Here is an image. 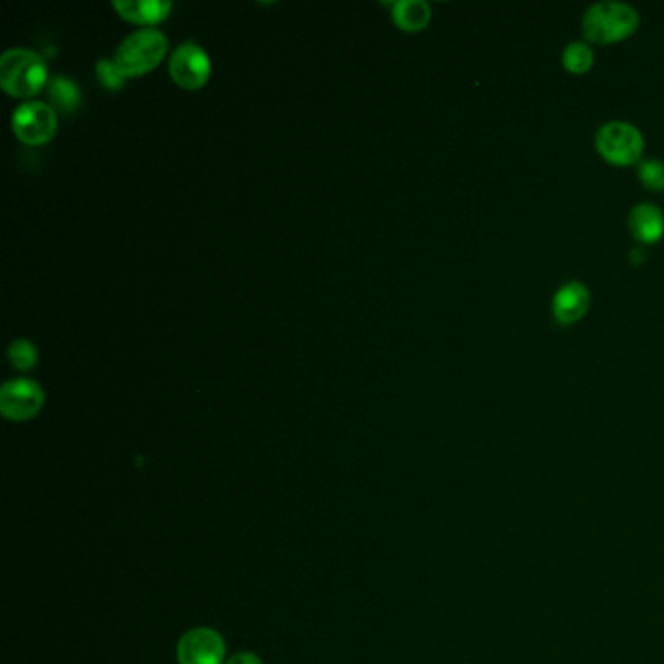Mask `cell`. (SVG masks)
I'll return each mask as SVG.
<instances>
[{"instance_id": "cell-14", "label": "cell", "mask_w": 664, "mask_h": 664, "mask_svg": "<svg viewBox=\"0 0 664 664\" xmlns=\"http://www.w3.org/2000/svg\"><path fill=\"white\" fill-rule=\"evenodd\" d=\"M594 53L583 41H573L563 51V67L573 74H585L591 71Z\"/></svg>"}, {"instance_id": "cell-1", "label": "cell", "mask_w": 664, "mask_h": 664, "mask_svg": "<svg viewBox=\"0 0 664 664\" xmlns=\"http://www.w3.org/2000/svg\"><path fill=\"white\" fill-rule=\"evenodd\" d=\"M47 84V65L32 49L14 47L0 57V86L12 98H30Z\"/></svg>"}, {"instance_id": "cell-8", "label": "cell", "mask_w": 664, "mask_h": 664, "mask_svg": "<svg viewBox=\"0 0 664 664\" xmlns=\"http://www.w3.org/2000/svg\"><path fill=\"white\" fill-rule=\"evenodd\" d=\"M226 643L217 629L193 628L185 631L178 643L180 664H224Z\"/></svg>"}, {"instance_id": "cell-2", "label": "cell", "mask_w": 664, "mask_h": 664, "mask_svg": "<svg viewBox=\"0 0 664 664\" xmlns=\"http://www.w3.org/2000/svg\"><path fill=\"white\" fill-rule=\"evenodd\" d=\"M639 28V14L626 2H596L583 16V32L594 43L608 45L633 36Z\"/></svg>"}, {"instance_id": "cell-17", "label": "cell", "mask_w": 664, "mask_h": 664, "mask_svg": "<svg viewBox=\"0 0 664 664\" xmlns=\"http://www.w3.org/2000/svg\"><path fill=\"white\" fill-rule=\"evenodd\" d=\"M96 73L100 76V82L108 88V90H117L125 84V74L121 73V69L115 65L113 59H102L96 65Z\"/></svg>"}, {"instance_id": "cell-15", "label": "cell", "mask_w": 664, "mask_h": 664, "mask_svg": "<svg viewBox=\"0 0 664 664\" xmlns=\"http://www.w3.org/2000/svg\"><path fill=\"white\" fill-rule=\"evenodd\" d=\"M8 361L16 370H32L37 363L36 345L28 339H16L8 345Z\"/></svg>"}, {"instance_id": "cell-16", "label": "cell", "mask_w": 664, "mask_h": 664, "mask_svg": "<svg viewBox=\"0 0 664 664\" xmlns=\"http://www.w3.org/2000/svg\"><path fill=\"white\" fill-rule=\"evenodd\" d=\"M639 180L651 191H664V164L659 160H647L639 166Z\"/></svg>"}, {"instance_id": "cell-10", "label": "cell", "mask_w": 664, "mask_h": 664, "mask_svg": "<svg viewBox=\"0 0 664 664\" xmlns=\"http://www.w3.org/2000/svg\"><path fill=\"white\" fill-rule=\"evenodd\" d=\"M629 230L641 244H655L664 236V213L651 205L639 203L629 213Z\"/></svg>"}, {"instance_id": "cell-6", "label": "cell", "mask_w": 664, "mask_h": 664, "mask_svg": "<svg viewBox=\"0 0 664 664\" xmlns=\"http://www.w3.org/2000/svg\"><path fill=\"white\" fill-rule=\"evenodd\" d=\"M168 71L178 86L185 90H199L211 76V59L201 45L184 41L174 49Z\"/></svg>"}, {"instance_id": "cell-9", "label": "cell", "mask_w": 664, "mask_h": 664, "mask_svg": "<svg viewBox=\"0 0 664 664\" xmlns=\"http://www.w3.org/2000/svg\"><path fill=\"white\" fill-rule=\"evenodd\" d=\"M591 306V293L579 281H569L557 289L552 302L555 320L563 326H571L579 322Z\"/></svg>"}, {"instance_id": "cell-19", "label": "cell", "mask_w": 664, "mask_h": 664, "mask_svg": "<svg viewBox=\"0 0 664 664\" xmlns=\"http://www.w3.org/2000/svg\"><path fill=\"white\" fill-rule=\"evenodd\" d=\"M631 258H633V261H635V263H639V261L643 259V256H639V252L635 250V252H631Z\"/></svg>"}, {"instance_id": "cell-12", "label": "cell", "mask_w": 664, "mask_h": 664, "mask_svg": "<svg viewBox=\"0 0 664 664\" xmlns=\"http://www.w3.org/2000/svg\"><path fill=\"white\" fill-rule=\"evenodd\" d=\"M392 18L404 32H421L431 22V6L425 0H400L392 6Z\"/></svg>"}, {"instance_id": "cell-11", "label": "cell", "mask_w": 664, "mask_h": 664, "mask_svg": "<svg viewBox=\"0 0 664 664\" xmlns=\"http://www.w3.org/2000/svg\"><path fill=\"white\" fill-rule=\"evenodd\" d=\"M113 8L119 12V16L123 20H129L133 24H158L170 14L172 2H168V0H115Z\"/></svg>"}, {"instance_id": "cell-13", "label": "cell", "mask_w": 664, "mask_h": 664, "mask_svg": "<svg viewBox=\"0 0 664 664\" xmlns=\"http://www.w3.org/2000/svg\"><path fill=\"white\" fill-rule=\"evenodd\" d=\"M49 92H51V100L55 102V106L59 110L71 111L76 110L80 106V90L74 84L71 78L67 76H57L49 82Z\"/></svg>"}, {"instance_id": "cell-3", "label": "cell", "mask_w": 664, "mask_h": 664, "mask_svg": "<svg viewBox=\"0 0 664 664\" xmlns=\"http://www.w3.org/2000/svg\"><path fill=\"white\" fill-rule=\"evenodd\" d=\"M168 53V37L154 28H145L125 37L115 49V65L127 78L156 69Z\"/></svg>"}, {"instance_id": "cell-4", "label": "cell", "mask_w": 664, "mask_h": 664, "mask_svg": "<svg viewBox=\"0 0 664 664\" xmlns=\"http://www.w3.org/2000/svg\"><path fill=\"white\" fill-rule=\"evenodd\" d=\"M645 141L641 131L626 121L604 123L596 133V150L604 160L616 166H629L643 154Z\"/></svg>"}, {"instance_id": "cell-18", "label": "cell", "mask_w": 664, "mask_h": 664, "mask_svg": "<svg viewBox=\"0 0 664 664\" xmlns=\"http://www.w3.org/2000/svg\"><path fill=\"white\" fill-rule=\"evenodd\" d=\"M224 664H263V661L259 659V655H256V653L240 651V653L232 655L230 659H226V663Z\"/></svg>"}, {"instance_id": "cell-7", "label": "cell", "mask_w": 664, "mask_h": 664, "mask_svg": "<svg viewBox=\"0 0 664 664\" xmlns=\"http://www.w3.org/2000/svg\"><path fill=\"white\" fill-rule=\"evenodd\" d=\"M43 404L45 392L30 378H14L0 388V411L10 421L34 419Z\"/></svg>"}, {"instance_id": "cell-5", "label": "cell", "mask_w": 664, "mask_h": 664, "mask_svg": "<svg viewBox=\"0 0 664 664\" xmlns=\"http://www.w3.org/2000/svg\"><path fill=\"white\" fill-rule=\"evenodd\" d=\"M12 131L24 145H47L57 133V113L43 102H26L12 113Z\"/></svg>"}]
</instances>
